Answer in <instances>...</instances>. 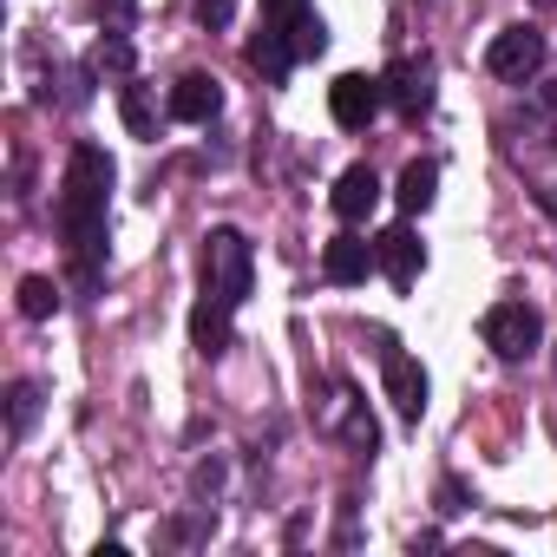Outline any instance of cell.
<instances>
[{"mask_svg": "<svg viewBox=\"0 0 557 557\" xmlns=\"http://www.w3.org/2000/svg\"><path fill=\"white\" fill-rule=\"evenodd\" d=\"M112 158L99 145H73L66 177H60V236L73 256L79 289H99L106 275V203H112Z\"/></svg>", "mask_w": 557, "mask_h": 557, "instance_id": "6da1fadb", "label": "cell"}, {"mask_svg": "<svg viewBox=\"0 0 557 557\" xmlns=\"http://www.w3.org/2000/svg\"><path fill=\"white\" fill-rule=\"evenodd\" d=\"M249 275H256V256H249V236L243 230H210L203 236V296L243 309L249 302Z\"/></svg>", "mask_w": 557, "mask_h": 557, "instance_id": "7a4b0ae2", "label": "cell"}, {"mask_svg": "<svg viewBox=\"0 0 557 557\" xmlns=\"http://www.w3.org/2000/svg\"><path fill=\"white\" fill-rule=\"evenodd\" d=\"M537 342H544V315H537L531 302H498V309H485V348H492L498 361H524Z\"/></svg>", "mask_w": 557, "mask_h": 557, "instance_id": "3957f363", "label": "cell"}, {"mask_svg": "<svg viewBox=\"0 0 557 557\" xmlns=\"http://www.w3.org/2000/svg\"><path fill=\"white\" fill-rule=\"evenodd\" d=\"M381 381H387L394 413H400L407 426H420V413H426V368H420L394 335H381Z\"/></svg>", "mask_w": 557, "mask_h": 557, "instance_id": "277c9868", "label": "cell"}, {"mask_svg": "<svg viewBox=\"0 0 557 557\" xmlns=\"http://www.w3.org/2000/svg\"><path fill=\"white\" fill-rule=\"evenodd\" d=\"M381 106H387V79H368V73H342V79L329 86V112H335V125H342V132H368Z\"/></svg>", "mask_w": 557, "mask_h": 557, "instance_id": "5b68a950", "label": "cell"}, {"mask_svg": "<svg viewBox=\"0 0 557 557\" xmlns=\"http://www.w3.org/2000/svg\"><path fill=\"white\" fill-rule=\"evenodd\" d=\"M485 66H492L498 79H531V73L544 66V34H537V27H505V34L485 47Z\"/></svg>", "mask_w": 557, "mask_h": 557, "instance_id": "8992f818", "label": "cell"}, {"mask_svg": "<svg viewBox=\"0 0 557 557\" xmlns=\"http://www.w3.org/2000/svg\"><path fill=\"white\" fill-rule=\"evenodd\" d=\"M374 262H381V275H387L394 289H413V275H420V262H426V249H420L413 223L381 230V236H374Z\"/></svg>", "mask_w": 557, "mask_h": 557, "instance_id": "52a82bcc", "label": "cell"}, {"mask_svg": "<svg viewBox=\"0 0 557 557\" xmlns=\"http://www.w3.org/2000/svg\"><path fill=\"white\" fill-rule=\"evenodd\" d=\"M223 112V86L210 79V73H184L177 86H171V119L177 125H210Z\"/></svg>", "mask_w": 557, "mask_h": 557, "instance_id": "ba28073f", "label": "cell"}, {"mask_svg": "<svg viewBox=\"0 0 557 557\" xmlns=\"http://www.w3.org/2000/svg\"><path fill=\"white\" fill-rule=\"evenodd\" d=\"M335 216L342 223H368L374 216V203H381V177H374V164H348L342 177H335Z\"/></svg>", "mask_w": 557, "mask_h": 557, "instance_id": "9c48e42d", "label": "cell"}, {"mask_svg": "<svg viewBox=\"0 0 557 557\" xmlns=\"http://www.w3.org/2000/svg\"><path fill=\"white\" fill-rule=\"evenodd\" d=\"M243 53H249V66H256L269 86H283V79H289V66L302 60V53H296V34H289V27H269V21H262V34H256Z\"/></svg>", "mask_w": 557, "mask_h": 557, "instance_id": "30bf717a", "label": "cell"}, {"mask_svg": "<svg viewBox=\"0 0 557 557\" xmlns=\"http://www.w3.org/2000/svg\"><path fill=\"white\" fill-rule=\"evenodd\" d=\"M368 269H381L374 262V243H361V236H335L329 249H322V275H329V283H368Z\"/></svg>", "mask_w": 557, "mask_h": 557, "instance_id": "8fae6325", "label": "cell"}, {"mask_svg": "<svg viewBox=\"0 0 557 557\" xmlns=\"http://www.w3.org/2000/svg\"><path fill=\"white\" fill-rule=\"evenodd\" d=\"M387 99H394L407 119H420V112L433 106V60H400V66L387 73Z\"/></svg>", "mask_w": 557, "mask_h": 557, "instance_id": "7c38bea8", "label": "cell"}, {"mask_svg": "<svg viewBox=\"0 0 557 557\" xmlns=\"http://www.w3.org/2000/svg\"><path fill=\"white\" fill-rule=\"evenodd\" d=\"M230 302H216V296H203L197 309H190V342H197V355H223L230 348Z\"/></svg>", "mask_w": 557, "mask_h": 557, "instance_id": "4fadbf2b", "label": "cell"}, {"mask_svg": "<svg viewBox=\"0 0 557 557\" xmlns=\"http://www.w3.org/2000/svg\"><path fill=\"white\" fill-rule=\"evenodd\" d=\"M335 426L348 433V446H355L361 459H374V446H381V426H374V413L361 407V394H355V387H342V400H335Z\"/></svg>", "mask_w": 557, "mask_h": 557, "instance_id": "5bb4252c", "label": "cell"}, {"mask_svg": "<svg viewBox=\"0 0 557 557\" xmlns=\"http://www.w3.org/2000/svg\"><path fill=\"white\" fill-rule=\"evenodd\" d=\"M433 190H440V164L413 158V164L400 171V190H394V197H400V210H407V216H420V210L433 203Z\"/></svg>", "mask_w": 557, "mask_h": 557, "instance_id": "9a60e30c", "label": "cell"}, {"mask_svg": "<svg viewBox=\"0 0 557 557\" xmlns=\"http://www.w3.org/2000/svg\"><path fill=\"white\" fill-rule=\"evenodd\" d=\"M119 112H125V132L132 138H158V112H151V92L145 86H119Z\"/></svg>", "mask_w": 557, "mask_h": 557, "instance_id": "2e32d148", "label": "cell"}, {"mask_svg": "<svg viewBox=\"0 0 557 557\" xmlns=\"http://www.w3.org/2000/svg\"><path fill=\"white\" fill-rule=\"evenodd\" d=\"M34 420H40V387H34V381H14V387H8V433L27 440Z\"/></svg>", "mask_w": 557, "mask_h": 557, "instance_id": "e0dca14e", "label": "cell"}, {"mask_svg": "<svg viewBox=\"0 0 557 557\" xmlns=\"http://www.w3.org/2000/svg\"><path fill=\"white\" fill-rule=\"evenodd\" d=\"M53 309H60L53 275H21V315H27V322H47Z\"/></svg>", "mask_w": 557, "mask_h": 557, "instance_id": "ac0fdd59", "label": "cell"}, {"mask_svg": "<svg viewBox=\"0 0 557 557\" xmlns=\"http://www.w3.org/2000/svg\"><path fill=\"white\" fill-rule=\"evenodd\" d=\"M262 21H269V27H289V34H296V27L309 21V0H262Z\"/></svg>", "mask_w": 557, "mask_h": 557, "instance_id": "d6986e66", "label": "cell"}, {"mask_svg": "<svg viewBox=\"0 0 557 557\" xmlns=\"http://www.w3.org/2000/svg\"><path fill=\"white\" fill-rule=\"evenodd\" d=\"M322 47H329V27H322V21H315V14H309V21H302V27H296V53H302V60H315V53H322Z\"/></svg>", "mask_w": 557, "mask_h": 557, "instance_id": "ffe728a7", "label": "cell"}, {"mask_svg": "<svg viewBox=\"0 0 557 557\" xmlns=\"http://www.w3.org/2000/svg\"><path fill=\"white\" fill-rule=\"evenodd\" d=\"M99 66H112V73H132V47L112 34V40H99Z\"/></svg>", "mask_w": 557, "mask_h": 557, "instance_id": "44dd1931", "label": "cell"}, {"mask_svg": "<svg viewBox=\"0 0 557 557\" xmlns=\"http://www.w3.org/2000/svg\"><path fill=\"white\" fill-rule=\"evenodd\" d=\"M230 14H236V0H197V21L216 34V27H230Z\"/></svg>", "mask_w": 557, "mask_h": 557, "instance_id": "7402d4cb", "label": "cell"}, {"mask_svg": "<svg viewBox=\"0 0 557 557\" xmlns=\"http://www.w3.org/2000/svg\"><path fill=\"white\" fill-rule=\"evenodd\" d=\"M537 8H550V0H537Z\"/></svg>", "mask_w": 557, "mask_h": 557, "instance_id": "603a6c76", "label": "cell"}]
</instances>
